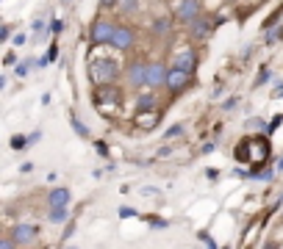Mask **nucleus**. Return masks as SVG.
I'll return each instance as SVG.
<instances>
[{"instance_id":"21","label":"nucleus","mask_w":283,"mask_h":249,"mask_svg":"<svg viewBox=\"0 0 283 249\" xmlns=\"http://www.w3.org/2000/svg\"><path fill=\"white\" fill-rule=\"evenodd\" d=\"M17 247H20V244H17L14 238H11V235H6V238L0 241V249H17Z\"/></svg>"},{"instance_id":"15","label":"nucleus","mask_w":283,"mask_h":249,"mask_svg":"<svg viewBox=\"0 0 283 249\" xmlns=\"http://www.w3.org/2000/svg\"><path fill=\"white\" fill-rule=\"evenodd\" d=\"M67 216H70V205H67V208H50L47 221H50V224H64Z\"/></svg>"},{"instance_id":"25","label":"nucleus","mask_w":283,"mask_h":249,"mask_svg":"<svg viewBox=\"0 0 283 249\" xmlns=\"http://www.w3.org/2000/svg\"><path fill=\"white\" fill-rule=\"evenodd\" d=\"M8 36H11V28H3V31H0V39L6 42V39H8Z\"/></svg>"},{"instance_id":"19","label":"nucleus","mask_w":283,"mask_h":249,"mask_svg":"<svg viewBox=\"0 0 283 249\" xmlns=\"http://www.w3.org/2000/svg\"><path fill=\"white\" fill-rule=\"evenodd\" d=\"M31 144V138H25V136H14L11 138V147H14V150H20V147H28Z\"/></svg>"},{"instance_id":"29","label":"nucleus","mask_w":283,"mask_h":249,"mask_svg":"<svg viewBox=\"0 0 283 249\" xmlns=\"http://www.w3.org/2000/svg\"><path fill=\"white\" fill-rule=\"evenodd\" d=\"M228 3H234V0H228Z\"/></svg>"},{"instance_id":"27","label":"nucleus","mask_w":283,"mask_h":249,"mask_svg":"<svg viewBox=\"0 0 283 249\" xmlns=\"http://www.w3.org/2000/svg\"><path fill=\"white\" fill-rule=\"evenodd\" d=\"M281 169H283V158H281V161H278V172H281Z\"/></svg>"},{"instance_id":"10","label":"nucleus","mask_w":283,"mask_h":249,"mask_svg":"<svg viewBox=\"0 0 283 249\" xmlns=\"http://www.w3.org/2000/svg\"><path fill=\"white\" fill-rule=\"evenodd\" d=\"M214 25H217V22L211 20V17H205V14H200L197 20H191L189 22V34H191V39H208V36H211V31H214Z\"/></svg>"},{"instance_id":"12","label":"nucleus","mask_w":283,"mask_h":249,"mask_svg":"<svg viewBox=\"0 0 283 249\" xmlns=\"http://www.w3.org/2000/svg\"><path fill=\"white\" fill-rule=\"evenodd\" d=\"M45 200H47V208H67V205H70V200H72V194H70V188H67V186H56L47 197H45Z\"/></svg>"},{"instance_id":"1","label":"nucleus","mask_w":283,"mask_h":249,"mask_svg":"<svg viewBox=\"0 0 283 249\" xmlns=\"http://www.w3.org/2000/svg\"><path fill=\"white\" fill-rule=\"evenodd\" d=\"M89 75H92V81L97 83V86H108V83H114L120 78V67H117L114 58H97V61H92V67H89Z\"/></svg>"},{"instance_id":"28","label":"nucleus","mask_w":283,"mask_h":249,"mask_svg":"<svg viewBox=\"0 0 283 249\" xmlns=\"http://www.w3.org/2000/svg\"><path fill=\"white\" fill-rule=\"evenodd\" d=\"M275 36H281V39H283V28H281V31H278V34Z\"/></svg>"},{"instance_id":"18","label":"nucleus","mask_w":283,"mask_h":249,"mask_svg":"<svg viewBox=\"0 0 283 249\" xmlns=\"http://www.w3.org/2000/svg\"><path fill=\"white\" fill-rule=\"evenodd\" d=\"M72 127H75V133H78V136H89V127H86V124L84 122H81V119L78 117H72Z\"/></svg>"},{"instance_id":"3","label":"nucleus","mask_w":283,"mask_h":249,"mask_svg":"<svg viewBox=\"0 0 283 249\" xmlns=\"http://www.w3.org/2000/svg\"><path fill=\"white\" fill-rule=\"evenodd\" d=\"M94 105H97L100 114H114V111L120 108V89L117 86H97L94 91Z\"/></svg>"},{"instance_id":"16","label":"nucleus","mask_w":283,"mask_h":249,"mask_svg":"<svg viewBox=\"0 0 283 249\" xmlns=\"http://www.w3.org/2000/svg\"><path fill=\"white\" fill-rule=\"evenodd\" d=\"M120 11H122V14L139 11V0H120Z\"/></svg>"},{"instance_id":"8","label":"nucleus","mask_w":283,"mask_h":249,"mask_svg":"<svg viewBox=\"0 0 283 249\" xmlns=\"http://www.w3.org/2000/svg\"><path fill=\"white\" fill-rule=\"evenodd\" d=\"M136 44V31L131 25H117V34H114L111 39V47L120 50V53H125V50H131Z\"/></svg>"},{"instance_id":"17","label":"nucleus","mask_w":283,"mask_h":249,"mask_svg":"<svg viewBox=\"0 0 283 249\" xmlns=\"http://www.w3.org/2000/svg\"><path fill=\"white\" fill-rule=\"evenodd\" d=\"M170 28V20H153V34H167Z\"/></svg>"},{"instance_id":"13","label":"nucleus","mask_w":283,"mask_h":249,"mask_svg":"<svg viewBox=\"0 0 283 249\" xmlns=\"http://www.w3.org/2000/svg\"><path fill=\"white\" fill-rule=\"evenodd\" d=\"M172 67H181V69H186V72L194 75V69H197V53H194V50H184V53H178L175 58H172Z\"/></svg>"},{"instance_id":"2","label":"nucleus","mask_w":283,"mask_h":249,"mask_svg":"<svg viewBox=\"0 0 283 249\" xmlns=\"http://www.w3.org/2000/svg\"><path fill=\"white\" fill-rule=\"evenodd\" d=\"M117 34V22L111 20H94L92 28H89V42H92V47H111V39Z\"/></svg>"},{"instance_id":"9","label":"nucleus","mask_w":283,"mask_h":249,"mask_svg":"<svg viewBox=\"0 0 283 249\" xmlns=\"http://www.w3.org/2000/svg\"><path fill=\"white\" fill-rule=\"evenodd\" d=\"M125 81L131 83L134 89L147 86V64H144V61H131L125 67Z\"/></svg>"},{"instance_id":"20","label":"nucleus","mask_w":283,"mask_h":249,"mask_svg":"<svg viewBox=\"0 0 283 249\" xmlns=\"http://www.w3.org/2000/svg\"><path fill=\"white\" fill-rule=\"evenodd\" d=\"M253 177L255 180H269V177H272V169H269V166H267V169H255Z\"/></svg>"},{"instance_id":"23","label":"nucleus","mask_w":283,"mask_h":249,"mask_svg":"<svg viewBox=\"0 0 283 249\" xmlns=\"http://www.w3.org/2000/svg\"><path fill=\"white\" fill-rule=\"evenodd\" d=\"M31 64H34V61H20V67H17V75L25 78V75H28V69H31Z\"/></svg>"},{"instance_id":"4","label":"nucleus","mask_w":283,"mask_h":249,"mask_svg":"<svg viewBox=\"0 0 283 249\" xmlns=\"http://www.w3.org/2000/svg\"><path fill=\"white\" fill-rule=\"evenodd\" d=\"M203 14V3L200 0H178L175 3V22L181 25H189L191 20H197Z\"/></svg>"},{"instance_id":"5","label":"nucleus","mask_w":283,"mask_h":249,"mask_svg":"<svg viewBox=\"0 0 283 249\" xmlns=\"http://www.w3.org/2000/svg\"><path fill=\"white\" fill-rule=\"evenodd\" d=\"M191 86V72H186V69L181 67H170V72H167V86L164 89H170V94H181V91H186Z\"/></svg>"},{"instance_id":"7","label":"nucleus","mask_w":283,"mask_h":249,"mask_svg":"<svg viewBox=\"0 0 283 249\" xmlns=\"http://www.w3.org/2000/svg\"><path fill=\"white\" fill-rule=\"evenodd\" d=\"M167 72H170V67L161 61H150L147 64V89H161V86H167Z\"/></svg>"},{"instance_id":"6","label":"nucleus","mask_w":283,"mask_h":249,"mask_svg":"<svg viewBox=\"0 0 283 249\" xmlns=\"http://www.w3.org/2000/svg\"><path fill=\"white\" fill-rule=\"evenodd\" d=\"M8 235H11L20 247H28V244H34L36 238H39V227H36V224H28V221H17Z\"/></svg>"},{"instance_id":"31","label":"nucleus","mask_w":283,"mask_h":249,"mask_svg":"<svg viewBox=\"0 0 283 249\" xmlns=\"http://www.w3.org/2000/svg\"><path fill=\"white\" fill-rule=\"evenodd\" d=\"M67 3H70V0H67Z\"/></svg>"},{"instance_id":"11","label":"nucleus","mask_w":283,"mask_h":249,"mask_svg":"<svg viewBox=\"0 0 283 249\" xmlns=\"http://www.w3.org/2000/svg\"><path fill=\"white\" fill-rule=\"evenodd\" d=\"M158 119H161L158 111H136L134 127H139V130H153V127L158 124Z\"/></svg>"},{"instance_id":"24","label":"nucleus","mask_w":283,"mask_h":249,"mask_svg":"<svg viewBox=\"0 0 283 249\" xmlns=\"http://www.w3.org/2000/svg\"><path fill=\"white\" fill-rule=\"evenodd\" d=\"M100 6H103V8H111V6H120V0H103V3H100Z\"/></svg>"},{"instance_id":"26","label":"nucleus","mask_w":283,"mask_h":249,"mask_svg":"<svg viewBox=\"0 0 283 249\" xmlns=\"http://www.w3.org/2000/svg\"><path fill=\"white\" fill-rule=\"evenodd\" d=\"M120 216H136V210H131V208H122Z\"/></svg>"},{"instance_id":"14","label":"nucleus","mask_w":283,"mask_h":249,"mask_svg":"<svg viewBox=\"0 0 283 249\" xmlns=\"http://www.w3.org/2000/svg\"><path fill=\"white\" fill-rule=\"evenodd\" d=\"M156 103H158V100H156V91L150 89L147 94H142L139 100H136V111H156Z\"/></svg>"},{"instance_id":"22","label":"nucleus","mask_w":283,"mask_h":249,"mask_svg":"<svg viewBox=\"0 0 283 249\" xmlns=\"http://www.w3.org/2000/svg\"><path fill=\"white\" fill-rule=\"evenodd\" d=\"M181 133H184V124H172L170 130H167V138H178Z\"/></svg>"},{"instance_id":"30","label":"nucleus","mask_w":283,"mask_h":249,"mask_svg":"<svg viewBox=\"0 0 283 249\" xmlns=\"http://www.w3.org/2000/svg\"><path fill=\"white\" fill-rule=\"evenodd\" d=\"M70 249H75V247H70Z\"/></svg>"}]
</instances>
